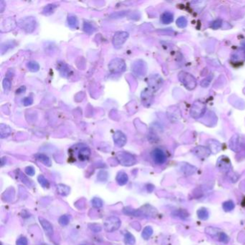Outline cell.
Here are the masks:
<instances>
[{"instance_id": "3", "label": "cell", "mask_w": 245, "mask_h": 245, "mask_svg": "<svg viewBox=\"0 0 245 245\" xmlns=\"http://www.w3.org/2000/svg\"><path fill=\"white\" fill-rule=\"evenodd\" d=\"M20 28L27 33H32L35 30L37 22L33 17H27L19 22Z\"/></svg>"}, {"instance_id": "7", "label": "cell", "mask_w": 245, "mask_h": 245, "mask_svg": "<svg viewBox=\"0 0 245 245\" xmlns=\"http://www.w3.org/2000/svg\"><path fill=\"white\" fill-rule=\"evenodd\" d=\"M129 37V33L125 31H118L114 34L113 37V40L112 43L113 45L116 48H119L122 46L123 44L126 42Z\"/></svg>"}, {"instance_id": "50", "label": "cell", "mask_w": 245, "mask_h": 245, "mask_svg": "<svg viewBox=\"0 0 245 245\" xmlns=\"http://www.w3.org/2000/svg\"><path fill=\"white\" fill-rule=\"evenodd\" d=\"M82 245H85V244H82Z\"/></svg>"}, {"instance_id": "10", "label": "cell", "mask_w": 245, "mask_h": 245, "mask_svg": "<svg viewBox=\"0 0 245 245\" xmlns=\"http://www.w3.org/2000/svg\"><path fill=\"white\" fill-rule=\"evenodd\" d=\"M205 111V105L201 102H196L193 104L190 114L194 118H198L201 116Z\"/></svg>"}, {"instance_id": "20", "label": "cell", "mask_w": 245, "mask_h": 245, "mask_svg": "<svg viewBox=\"0 0 245 245\" xmlns=\"http://www.w3.org/2000/svg\"><path fill=\"white\" fill-rule=\"evenodd\" d=\"M58 69L59 70V72L63 76L68 77L70 75V69L69 67L65 64V63H58Z\"/></svg>"}, {"instance_id": "30", "label": "cell", "mask_w": 245, "mask_h": 245, "mask_svg": "<svg viewBox=\"0 0 245 245\" xmlns=\"http://www.w3.org/2000/svg\"><path fill=\"white\" fill-rule=\"evenodd\" d=\"M68 24L70 28H76L78 26V19L74 15H69L68 17Z\"/></svg>"}, {"instance_id": "41", "label": "cell", "mask_w": 245, "mask_h": 245, "mask_svg": "<svg viewBox=\"0 0 245 245\" xmlns=\"http://www.w3.org/2000/svg\"><path fill=\"white\" fill-rule=\"evenodd\" d=\"M218 239H219L220 242H222L224 244H227L229 242V237L227 236V234H225L224 232H221V234H220L219 238Z\"/></svg>"}, {"instance_id": "34", "label": "cell", "mask_w": 245, "mask_h": 245, "mask_svg": "<svg viewBox=\"0 0 245 245\" xmlns=\"http://www.w3.org/2000/svg\"><path fill=\"white\" fill-rule=\"evenodd\" d=\"M124 242L127 244L133 245L135 243V238L131 233L127 232L125 235H124Z\"/></svg>"}, {"instance_id": "42", "label": "cell", "mask_w": 245, "mask_h": 245, "mask_svg": "<svg viewBox=\"0 0 245 245\" xmlns=\"http://www.w3.org/2000/svg\"><path fill=\"white\" fill-rule=\"evenodd\" d=\"M2 85H3V88L5 91H9L11 88V81L8 78H5L2 81Z\"/></svg>"}, {"instance_id": "17", "label": "cell", "mask_w": 245, "mask_h": 245, "mask_svg": "<svg viewBox=\"0 0 245 245\" xmlns=\"http://www.w3.org/2000/svg\"><path fill=\"white\" fill-rule=\"evenodd\" d=\"M172 216L174 217L179 218L180 219L186 220L189 217V214L185 209H177L172 212Z\"/></svg>"}, {"instance_id": "32", "label": "cell", "mask_w": 245, "mask_h": 245, "mask_svg": "<svg viewBox=\"0 0 245 245\" xmlns=\"http://www.w3.org/2000/svg\"><path fill=\"white\" fill-rule=\"evenodd\" d=\"M234 203L231 200L225 201L224 203H223L222 204L223 209H224L225 211H231L234 209Z\"/></svg>"}, {"instance_id": "31", "label": "cell", "mask_w": 245, "mask_h": 245, "mask_svg": "<svg viewBox=\"0 0 245 245\" xmlns=\"http://www.w3.org/2000/svg\"><path fill=\"white\" fill-rule=\"evenodd\" d=\"M83 29H84L85 33H86L88 34H92V33H94L95 31H96V28H95L91 24L88 23V22H85V23H84V25H83Z\"/></svg>"}, {"instance_id": "26", "label": "cell", "mask_w": 245, "mask_h": 245, "mask_svg": "<svg viewBox=\"0 0 245 245\" xmlns=\"http://www.w3.org/2000/svg\"><path fill=\"white\" fill-rule=\"evenodd\" d=\"M57 7L58 5L55 4H48L43 8V14L45 15H50V14L53 13Z\"/></svg>"}, {"instance_id": "15", "label": "cell", "mask_w": 245, "mask_h": 245, "mask_svg": "<svg viewBox=\"0 0 245 245\" xmlns=\"http://www.w3.org/2000/svg\"><path fill=\"white\" fill-rule=\"evenodd\" d=\"M141 97L143 104L145 106H149L150 105L153 99V91L150 89H146L142 93Z\"/></svg>"}, {"instance_id": "25", "label": "cell", "mask_w": 245, "mask_h": 245, "mask_svg": "<svg viewBox=\"0 0 245 245\" xmlns=\"http://www.w3.org/2000/svg\"><path fill=\"white\" fill-rule=\"evenodd\" d=\"M173 20V15L170 12H165L162 14L161 21L163 24H170Z\"/></svg>"}, {"instance_id": "13", "label": "cell", "mask_w": 245, "mask_h": 245, "mask_svg": "<svg viewBox=\"0 0 245 245\" xmlns=\"http://www.w3.org/2000/svg\"><path fill=\"white\" fill-rule=\"evenodd\" d=\"M39 221H40L41 226L43 227L45 234H47L49 237H52L53 234V229L52 224H51L48 220L43 219L42 217H39Z\"/></svg>"}, {"instance_id": "49", "label": "cell", "mask_w": 245, "mask_h": 245, "mask_svg": "<svg viewBox=\"0 0 245 245\" xmlns=\"http://www.w3.org/2000/svg\"><path fill=\"white\" fill-rule=\"evenodd\" d=\"M3 3H4V2L3 1H1V12H3V10H4V5H2V4H3Z\"/></svg>"}, {"instance_id": "4", "label": "cell", "mask_w": 245, "mask_h": 245, "mask_svg": "<svg viewBox=\"0 0 245 245\" xmlns=\"http://www.w3.org/2000/svg\"><path fill=\"white\" fill-rule=\"evenodd\" d=\"M121 226V221L117 216H110L105 220L104 229L107 232L117 231Z\"/></svg>"}, {"instance_id": "12", "label": "cell", "mask_w": 245, "mask_h": 245, "mask_svg": "<svg viewBox=\"0 0 245 245\" xmlns=\"http://www.w3.org/2000/svg\"><path fill=\"white\" fill-rule=\"evenodd\" d=\"M162 84H163V80L158 76H155L151 77L149 81V88H150V89L153 91H156L157 90L160 89Z\"/></svg>"}, {"instance_id": "37", "label": "cell", "mask_w": 245, "mask_h": 245, "mask_svg": "<svg viewBox=\"0 0 245 245\" xmlns=\"http://www.w3.org/2000/svg\"><path fill=\"white\" fill-rule=\"evenodd\" d=\"M91 203L92 206L94 208H96V209H99V208L102 207L103 206V201L101 198H94L91 201Z\"/></svg>"}, {"instance_id": "2", "label": "cell", "mask_w": 245, "mask_h": 245, "mask_svg": "<svg viewBox=\"0 0 245 245\" xmlns=\"http://www.w3.org/2000/svg\"><path fill=\"white\" fill-rule=\"evenodd\" d=\"M109 69L113 73H121L126 70V64L121 58H114L109 62Z\"/></svg>"}, {"instance_id": "35", "label": "cell", "mask_w": 245, "mask_h": 245, "mask_svg": "<svg viewBox=\"0 0 245 245\" xmlns=\"http://www.w3.org/2000/svg\"><path fill=\"white\" fill-rule=\"evenodd\" d=\"M15 44H16L15 42H14V41H12V42H7V43H5L4 44H3V45H2V48H1L2 53L3 54L4 53H6L7 51L9 50V49L14 47Z\"/></svg>"}, {"instance_id": "46", "label": "cell", "mask_w": 245, "mask_h": 245, "mask_svg": "<svg viewBox=\"0 0 245 245\" xmlns=\"http://www.w3.org/2000/svg\"><path fill=\"white\" fill-rule=\"evenodd\" d=\"M126 12L125 11H122V12H116V13H114L112 14L111 17H113L114 18H122V17H123L125 15Z\"/></svg>"}, {"instance_id": "5", "label": "cell", "mask_w": 245, "mask_h": 245, "mask_svg": "<svg viewBox=\"0 0 245 245\" xmlns=\"http://www.w3.org/2000/svg\"><path fill=\"white\" fill-rule=\"evenodd\" d=\"M178 76H179L180 82H182L187 89L190 90L194 89L195 85H196V81H195V79L193 78V76L188 73L181 72L179 73Z\"/></svg>"}, {"instance_id": "39", "label": "cell", "mask_w": 245, "mask_h": 245, "mask_svg": "<svg viewBox=\"0 0 245 245\" xmlns=\"http://www.w3.org/2000/svg\"><path fill=\"white\" fill-rule=\"evenodd\" d=\"M97 178L101 182H105L108 178V173L104 170L99 171V173H98Z\"/></svg>"}, {"instance_id": "22", "label": "cell", "mask_w": 245, "mask_h": 245, "mask_svg": "<svg viewBox=\"0 0 245 245\" xmlns=\"http://www.w3.org/2000/svg\"><path fill=\"white\" fill-rule=\"evenodd\" d=\"M206 233L207 234L210 235L211 237H214V238H219L220 234H221V230L219 229H217V228H214V227H207L205 229Z\"/></svg>"}, {"instance_id": "44", "label": "cell", "mask_w": 245, "mask_h": 245, "mask_svg": "<svg viewBox=\"0 0 245 245\" xmlns=\"http://www.w3.org/2000/svg\"><path fill=\"white\" fill-rule=\"evenodd\" d=\"M25 173L28 174V175L33 176L35 173V168H34L33 167H32V166H28V167H27L25 168Z\"/></svg>"}, {"instance_id": "14", "label": "cell", "mask_w": 245, "mask_h": 245, "mask_svg": "<svg viewBox=\"0 0 245 245\" xmlns=\"http://www.w3.org/2000/svg\"><path fill=\"white\" fill-rule=\"evenodd\" d=\"M211 150L204 147H197L193 149V153L200 158H206L209 156Z\"/></svg>"}, {"instance_id": "1", "label": "cell", "mask_w": 245, "mask_h": 245, "mask_svg": "<svg viewBox=\"0 0 245 245\" xmlns=\"http://www.w3.org/2000/svg\"><path fill=\"white\" fill-rule=\"evenodd\" d=\"M117 160L119 164L124 166H132L136 163V159L132 154L126 152H119L116 155Z\"/></svg>"}, {"instance_id": "33", "label": "cell", "mask_w": 245, "mask_h": 245, "mask_svg": "<svg viewBox=\"0 0 245 245\" xmlns=\"http://www.w3.org/2000/svg\"><path fill=\"white\" fill-rule=\"evenodd\" d=\"M213 141H214V143H212L211 140L210 142V150L213 153H217L218 152H219L220 149H221V145H220V144L218 143V142L214 140Z\"/></svg>"}, {"instance_id": "47", "label": "cell", "mask_w": 245, "mask_h": 245, "mask_svg": "<svg viewBox=\"0 0 245 245\" xmlns=\"http://www.w3.org/2000/svg\"><path fill=\"white\" fill-rule=\"evenodd\" d=\"M91 229L92 230V231H94V232H99L102 230V227L99 226V225H97V224H92L91 225V227H90Z\"/></svg>"}, {"instance_id": "11", "label": "cell", "mask_w": 245, "mask_h": 245, "mask_svg": "<svg viewBox=\"0 0 245 245\" xmlns=\"http://www.w3.org/2000/svg\"><path fill=\"white\" fill-rule=\"evenodd\" d=\"M113 139L115 144L119 148L124 146L127 143V137L121 131H117L115 132L113 135Z\"/></svg>"}, {"instance_id": "27", "label": "cell", "mask_w": 245, "mask_h": 245, "mask_svg": "<svg viewBox=\"0 0 245 245\" xmlns=\"http://www.w3.org/2000/svg\"><path fill=\"white\" fill-rule=\"evenodd\" d=\"M197 216L201 220H207L209 219V213L208 211V210L206 208H201L198 210L197 211Z\"/></svg>"}, {"instance_id": "19", "label": "cell", "mask_w": 245, "mask_h": 245, "mask_svg": "<svg viewBox=\"0 0 245 245\" xmlns=\"http://www.w3.org/2000/svg\"><path fill=\"white\" fill-rule=\"evenodd\" d=\"M12 133V129L9 126L4 124H0V137L2 139L6 138L10 135Z\"/></svg>"}, {"instance_id": "16", "label": "cell", "mask_w": 245, "mask_h": 245, "mask_svg": "<svg viewBox=\"0 0 245 245\" xmlns=\"http://www.w3.org/2000/svg\"><path fill=\"white\" fill-rule=\"evenodd\" d=\"M91 155V150L87 147H83L78 151V157L81 161L87 160Z\"/></svg>"}, {"instance_id": "45", "label": "cell", "mask_w": 245, "mask_h": 245, "mask_svg": "<svg viewBox=\"0 0 245 245\" xmlns=\"http://www.w3.org/2000/svg\"><path fill=\"white\" fill-rule=\"evenodd\" d=\"M23 104L24 105V106L28 107V106H30V105L33 104V98H31V97H25L23 100Z\"/></svg>"}, {"instance_id": "43", "label": "cell", "mask_w": 245, "mask_h": 245, "mask_svg": "<svg viewBox=\"0 0 245 245\" xmlns=\"http://www.w3.org/2000/svg\"><path fill=\"white\" fill-rule=\"evenodd\" d=\"M28 239H27L25 237H23L19 238L16 242V245H28Z\"/></svg>"}, {"instance_id": "9", "label": "cell", "mask_w": 245, "mask_h": 245, "mask_svg": "<svg viewBox=\"0 0 245 245\" xmlns=\"http://www.w3.org/2000/svg\"><path fill=\"white\" fill-rule=\"evenodd\" d=\"M217 168L222 173H227L231 168V162L226 156L220 157L217 161Z\"/></svg>"}, {"instance_id": "28", "label": "cell", "mask_w": 245, "mask_h": 245, "mask_svg": "<svg viewBox=\"0 0 245 245\" xmlns=\"http://www.w3.org/2000/svg\"><path fill=\"white\" fill-rule=\"evenodd\" d=\"M153 228L148 226V227H146L143 229V233H142V237H143V238L144 239L148 240L150 238L152 235H153Z\"/></svg>"}, {"instance_id": "36", "label": "cell", "mask_w": 245, "mask_h": 245, "mask_svg": "<svg viewBox=\"0 0 245 245\" xmlns=\"http://www.w3.org/2000/svg\"><path fill=\"white\" fill-rule=\"evenodd\" d=\"M38 182L40 184L43 186V188H49L50 186V183H49V181L48 179H46L45 178V176H43V175H40L38 176Z\"/></svg>"}, {"instance_id": "40", "label": "cell", "mask_w": 245, "mask_h": 245, "mask_svg": "<svg viewBox=\"0 0 245 245\" xmlns=\"http://www.w3.org/2000/svg\"><path fill=\"white\" fill-rule=\"evenodd\" d=\"M176 24L179 28H185L187 25V20L184 18V17H181V18H178L176 21Z\"/></svg>"}, {"instance_id": "18", "label": "cell", "mask_w": 245, "mask_h": 245, "mask_svg": "<svg viewBox=\"0 0 245 245\" xmlns=\"http://www.w3.org/2000/svg\"><path fill=\"white\" fill-rule=\"evenodd\" d=\"M128 175L124 172H119L117 175L116 180L119 185H124L128 182Z\"/></svg>"}, {"instance_id": "38", "label": "cell", "mask_w": 245, "mask_h": 245, "mask_svg": "<svg viewBox=\"0 0 245 245\" xmlns=\"http://www.w3.org/2000/svg\"><path fill=\"white\" fill-rule=\"evenodd\" d=\"M70 222V217L68 215H63L59 218V224L61 226H66Z\"/></svg>"}, {"instance_id": "8", "label": "cell", "mask_w": 245, "mask_h": 245, "mask_svg": "<svg viewBox=\"0 0 245 245\" xmlns=\"http://www.w3.org/2000/svg\"><path fill=\"white\" fill-rule=\"evenodd\" d=\"M151 155L153 161L158 165H163L167 160V157L165 155V153L161 149L156 148L153 149Z\"/></svg>"}, {"instance_id": "24", "label": "cell", "mask_w": 245, "mask_h": 245, "mask_svg": "<svg viewBox=\"0 0 245 245\" xmlns=\"http://www.w3.org/2000/svg\"><path fill=\"white\" fill-rule=\"evenodd\" d=\"M57 190L60 195L65 196V195L69 194L70 189L68 185H65L64 184H58L57 185Z\"/></svg>"}, {"instance_id": "21", "label": "cell", "mask_w": 245, "mask_h": 245, "mask_svg": "<svg viewBox=\"0 0 245 245\" xmlns=\"http://www.w3.org/2000/svg\"><path fill=\"white\" fill-rule=\"evenodd\" d=\"M35 158L37 160L41 162V163L45 165L48 166V167H50L51 165H52L50 159L45 154H37V155H35Z\"/></svg>"}, {"instance_id": "23", "label": "cell", "mask_w": 245, "mask_h": 245, "mask_svg": "<svg viewBox=\"0 0 245 245\" xmlns=\"http://www.w3.org/2000/svg\"><path fill=\"white\" fill-rule=\"evenodd\" d=\"M182 171L185 175H191L196 171V168L194 166L190 165L189 164H185L182 167Z\"/></svg>"}, {"instance_id": "6", "label": "cell", "mask_w": 245, "mask_h": 245, "mask_svg": "<svg viewBox=\"0 0 245 245\" xmlns=\"http://www.w3.org/2000/svg\"><path fill=\"white\" fill-rule=\"evenodd\" d=\"M132 70L134 74L138 76H143L145 75L147 71V67L145 63L142 60L134 61L132 65Z\"/></svg>"}, {"instance_id": "48", "label": "cell", "mask_w": 245, "mask_h": 245, "mask_svg": "<svg viewBox=\"0 0 245 245\" xmlns=\"http://www.w3.org/2000/svg\"><path fill=\"white\" fill-rule=\"evenodd\" d=\"M25 91V87L24 86H21L20 88H19V89L17 90V93H18V94H19V93H22Z\"/></svg>"}, {"instance_id": "29", "label": "cell", "mask_w": 245, "mask_h": 245, "mask_svg": "<svg viewBox=\"0 0 245 245\" xmlns=\"http://www.w3.org/2000/svg\"><path fill=\"white\" fill-rule=\"evenodd\" d=\"M27 67H28V70H30V71L36 72L38 71L39 68H40V65H39V64L36 62V61L31 60V61H29V62L27 63Z\"/></svg>"}]
</instances>
